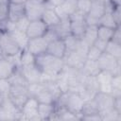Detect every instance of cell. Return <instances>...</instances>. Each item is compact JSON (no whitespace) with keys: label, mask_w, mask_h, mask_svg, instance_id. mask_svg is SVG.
Masks as SVG:
<instances>
[{"label":"cell","mask_w":121,"mask_h":121,"mask_svg":"<svg viewBox=\"0 0 121 121\" xmlns=\"http://www.w3.org/2000/svg\"><path fill=\"white\" fill-rule=\"evenodd\" d=\"M35 63L43 75V81L55 79L64 66L63 59L54 57L47 52L36 56Z\"/></svg>","instance_id":"obj_1"},{"label":"cell","mask_w":121,"mask_h":121,"mask_svg":"<svg viewBox=\"0 0 121 121\" xmlns=\"http://www.w3.org/2000/svg\"><path fill=\"white\" fill-rule=\"evenodd\" d=\"M97 62L101 71H108L112 75L121 74V59L103 52L97 60Z\"/></svg>","instance_id":"obj_2"},{"label":"cell","mask_w":121,"mask_h":121,"mask_svg":"<svg viewBox=\"0 0 121 121\" xmlns=\"http://www.w3.org/2000/svg\"><path fill=\"white\" fill-rule=\"evenodd\" d=\"M106 0H92L89 12L85 15L88 26H98L99 19L105 13Z\"/></svg>","instance_id":"obj_3"},{"label":"cell","mask_w":121,"mask_h":121,"mask_svg":"<svg viewBox=\"0 0 121 121\" xmlns=\"http://www.w3.org/2000/svg\"><path fill=\"white\" fill-rule=\"evenodd\" d=\"M21 110L16 107L9 97H4L0 106V120H21Z\"/></svg>","instance_id":"obj_4"},{"label":"cell","mask_w":121,"mask_h":121,"mask_svg":"<svg viewBox=\"0 0 121 121\" xmlns=\"http://www.w3.org/2000/svg\"><path fill=\"white\" fill-rule=\"evenodd\" d=\"M39 102L36 98L29 96L21 108V120H30V121H41L38 114Z\"/></svg>","instance_id":"obj_5"},{"label":"cell","mask_w":121,"mask_h":121,"mask_svg":"<svg viewBox=\"0 0 121 121\" xmlns=\"http://www.w3.org/2000/svg\"><path fill=\"white\" fill-rule=\"evenodd\" d=\"M0 46L3 50V53L5 57H9V56H14L19 54L22 50L19 48L18 44L16 42L13 40L11 35L6 31L3 30L1 37H0Z\"/></svg>","instance_id":"obj_6"},{"label":"cell","mask_w":121,"mask_h":121,"mask_svg":"<svg viewBox=\"0 0 121 121\" xmlns=\"http://www.w3.org/2000/svg\"><path fill=\"white\" fill-rule=\"evenodd\" d=\"M69 20H70L71 34L74 35L75 37L81 38L88 26L85 20V15L77 10L69 17Z\"/></svg>","instance_id":"obj_7"},{"label":"cell","mask_w":121,"mask_h":121,"mask_svg":"<svg viewBox=\"0 0 121 121\" xmlns=\"http://www.w3.org/2000/svg\"><path fill=\"white\" fill-rule=\"evenodd\" d=\"M84 104V99L81 97V95L78 93L75 92H66V98L64 103V108L68 111L80 115L82 107Z\"/></svg>","instance_id":"obj_8"},{"label":"cell","mask_w":121,"mask_h":121,"mask_svg":"<svg viewBox=\"0 0 121 121\" xmlns=\"http://www.w3.org/2000/svg\"><path fill=\"white\" fill-rule=\"evenodd\" d=\"M44 9H45V2L43 3L34 0H26L25 2L26 16L30 21L41 19Z\"/></svg>","instance_id":"obj_9"},{"label":"cell","mask_w":121,"mask_h":121,"mask_svg":"<svg viewBox=\"0 0 121 121\" xmlns=\"http://www.w3.org/2000/svg\"><path fill=\"white\" fill-rule=\"evenodd\" d=\"M27 87L28 86H11L9 97L13 102V104L20 110L29 97Z\"/></svg>","instance_id":"obj_10"},{"label":"cell","mask_w":121,"mask_h":121,"mask_svg":"<svg viewBox=\"0 0 121 121\" xmlns=\"http://www.w3.org/2000/svg\"><path fill=\"white\" fill-rule=\"evenodd\" d=\"M98 112L100 113V115L102 116L103 114H105L106 112L112 111L113 109V101L114 98L110 95V94H106V93H102V92H98L95 97H94Z\"/></svg>","instance_id":"obj_11"},{"label":"cell","mask_w":121,"mask_h":121,"mask_svg":"<svg viewBox=\"0 0 121 121\" xmlns=\"http://www.w3.org/2000/svg\"><path fill=\"white\" fill-rule=\"evenodd\" d=\"M22 74L27 80V82L30 83H38L43 81V75L41 72V70L38 68L36 63L27 65V66H22L20 67Z\"/></svg>","instance_id":"obj_12"},{"label":"cell","mask_w":121,"mask_h":121,"mask_svg":"<svg viewBox=\"0 0 121 121\" xmlns=\"http://www.w3.org/2000/svg\"><path fill=\"white\" fill-rule=\"evenodd\" d=\"M47 45H48V43L45 41L43 37L30 38L28 41L26 49L36 57L45 53L47 50Z\"/></svg>","instance_id":"obj_13"},{"label":"cell","mask_w":121,"mask_h":121,"mask_svg":"<svg viewBox=\"0 0 121 121\" xmlns=\"http://www.w3.org/2000/svg\"><path fill=\"white\" fill-rule=\"evenodd\" d=\"M47 26L43 22L42 19L38 20H33L30 21L27 28H26V35L28 38H38V37H43L44 33L47 30Z\"/></svg>","instance_id":"obj_14"},{"label":"cell","mask_w":121,"mask_h":121,"mask_svg":"<svg viewBox=\"0 0 121 121\" xmlns=\"http://www.w3.org/2000/svg\"><path fill=\"white\" fill-rule=\"evenodd\" d=\"M55 10L60 19L68 18L78 10L77 0H64L61 5L55 8Z\"/></svg>","instance_id":"obj_15"},{"label":"cell","mask_w":121,"mask_h":121,"mask_svg":"<svg viewBox=\"0 0 121 121\" xmlns=\"http://www.w3.org/2000/svg\"><path fill=\"white\" fill-rule=\"evenodd\" d=\"M25 16H26L25 3L9 2V15H8L9 21L14 23Z\"/></svg>","instance_id":"obj_16"},{"label":"cell","mask_w":121,"mask_h":121,"mask_svg":"<svg viewBox=\"0 0 121 121\" xmlns=\"http://www.w3.org/2000/svg\"><path fill=\"white\" fill-rule=\"evenodd\" d=\"M112 74L108 71H100L95 77L98 83L99 92L110 94L112 90Z\"/></svg>","instance_id":"obj_17"},{"label":"cell","mask_w":121,"mask_h":121,"mask_svg":"<svg viewBox=\"0 0 121 121\" xmlns=\"http://www.w3.org/2000/svg\"><path fill=\"white\" fill-rule=\"evenodd\" d=\"M46 52L54 57L63 59L66 53V47L63 39H57L48 43Z\"/></svg>","instance_id":"obj_18"},{"label":"cell","mask_w":121,"mask_h":121,"mask_svg":"<svg viewBox=\"0 0 121 121\" xmlns=\"http://www.w3.org/2000/svg\"><path fill=\"white\" fill-rule=\"evenodd\" d=\"M17 66L9 58L5 57L0 60V78H9L17 69Z\"/></svg>","instance_id":"obj_19"},{"label":"cell","mask_w":121,"mask_h":121,"mask_svg":"<svg viewBox=\"0 0 121 121\" xmlns=\"http://www.w3.org/2000/svg\"><path fill=\"white\" fill-rule=\"evenodd\" d=\"M41 19L47 26V27H54L60 21V18L57 14L54 8H45Z\"/></svg>","instance_id":"obj_20"},{"label":"cell","mask_w":121,"mask_h":121,"mask_svg":"<svg viewBox=\"0 0 121 121\" xmlns=\"http://www.w3.org/2000/svg\"><path fill=\"white\" fill-rule=\"evenodd\" d=\"M9 33L11 35V37L16 42V43L18 44V46H19V48L21 50L26 49V46H27L29 38L26 35V31H21V30H18V29L14 28L11 31H9Z\"/></svg>","instance_id":"obj_21"},{"label":"cell","mask_w":121,"mask_h":121,"mask_svg":"<svg viewBox=\"0 0 121 121\" xmlns=\"http://www.w3.org/2000/svg\"><path fill=\"white\" fill-rule=\"evenodd\" d=\"M53 28L56 31V33L58 34L59 38H60V39H64L67 36L71 35V28H70V20H69V17L68 18H62V19H60V21L59 22V24L57 26H55Z\"/></svg>","instance_id":"obj_22"},{"label":"cell","mask_w":121,"mask_h":121,"mask_svg":"<svg viewBox=\"0 0 121 121\" xmlns=\"http://www.w3.org/2000/svg\"><path fill=\"white\" fill-rule=\"evenodd\" d=\"M54 103H39L38 114L41 120H49L51 115L55 112Z\"/></svg>","instance_id":"obj_23"},{"label":"cell","mask_w":121,"mask_h":121,"mask_svg":"<svg viewBox=\"0 0 121 121\" xmlns=\"http://www.w3.org/2000/svg\"><path fill=\"white\" fill-rule=\"evenodd\" d=\"M97 26H87L82 37L80 38L87 45H93L97 39Z\"/></svg>","instance_id":"obj_24"},{"label":"cell","mask_w":121,"mask_h":121,"mask_svg":"<svg viewBox=\"0 0 121 121\" xmlns=\"http://www.w3.org/2000/svg\"><path fill=\"white\" fill-rule=\"evenodd\" d=\"M80 70L85 76H96L101 71L97 60H91L87 59Z\"/></svg>","instance_id":"obj_25"},{"label":"cell","mask_w":121,"mask_h":121,"mask_svg":"<svg viewBox=\"0 0 121 121\" xmlns=\"http://www.w3.org/2000/svg\"><path fill=\"white\" fill-rule=\"evenodd\" d=\"M8 79L11 84V86H28L29 84L26 79V78L24 77V75L22 74L20 67L17 68Z\"/></svg>","instance_id":"obj_26"},{"label":"cell","mask_w":121,"mask_h":121,"mask_svg":"<svg viewBox=\"0 0 121 121\" xmlns=\"http://www.w3.org/2000/svg\"><path fill=\"white\" fill-rule=\"evenodd\" d=\"M110 95L115 98L121 96V74L113 75L112 79V90Z\"/></svg>","instance_id":"obj_27"},{"label":"cell","mask_w":121,"mask_h":121,"mask_svg":"<svg viewBox=\"0 0 121 121\" xmlns=\"http://www.w3.org/2000/svg\"><path fill=\"white\" fill-rule=\"evenodd\" d=\"M95 113H99L95 99L93 98L91 100L84 101V104L80 112V117L82 115H89V114H95Z\"/></svg>","instance_id":"obj_28"},{"label":"cell","mask_w":121,"mask_h":121,"mask_svg":"<svg viewBox=\"0 0 121 121\" xmlns=\"http://www.w3.org/2000/svg\"><path fill=\"white\" fill-rule=\"evenodd\" d=\"M105 53H108L117 59H121V43H115L112 40H110L107 43V46L105 48Z\"/></svg>","instance_id":"obj_29"},{"label":"cell","mask_w":121,"mask_h":121,"mask_svg":"<svg viewBox=\"0 0 121 121\" xmlns=\"http://www.w3.org/2000/svg\"><path fill=\"white\" fill-rule=\"evenodd\" d=\"M35 60H36V57L32 53H30L27 49L22 50L20 54V67L34 64Z\"/></svg>","instance_id":"obj_30"},{"label":"cell","mask_w":121,"mask_h":121,"mask_svg":"<svg viewBox=\"0 0 121 121\" xmlns=\"http://www.w3.org/2000/svg\"><path fill=\"white\" fill-rule=\"evenodd\" d=\"M115 28H111L103 26H97V39L109 42L112 38V34Z\"/></svg>","instance_id":"obj_31"},{"label":"cell","mask_w":121,"mask_h":121,"mask_svg":"<svg viewBox=\"0 0 121 121\" xmlns=\"http://www.w3.org/2000/svg\"><path fill=\"white\" fill-rule=\"evenodd\" d=\"M98 26H107V27H111V28H116L117 26H120L115 23V21L112 15V12H105L99 19Z\"/></svg>","instance_id":"obj_32"},{"label":"cell","mask_w":121,"mask_h":121,"mask_svg":"<svg viewBox=\"0 0 121 121\" xmlns=\"http://www.w3.org/2000/svg\"><path fill=\"white\" fill-rule=\"evenodd\" d=\"M79 40H80V38L75 37L72 34L69 35V36H67L66 38H64L63 41H64L65 47H66V53L76 50L77 47H78V43H79Z\"/></svg>","instance_id":"obj_33"},{"label":"cell","mask_w":121,"mask_h":121,"mask_svg":"<svg viewBox=\"0 0 121 121\" xmlns=\"http://www.w3.org/2000/svg\"><path fill=\"white\" fill-rule=\"evenodd\" d=\"M55 81H56V83L58 84V86L60 87V91H61L62 93L69 91L68 78H67V76L65 75V73L62 72V70H61V72L56 77Z\"/></svg>","instance_id":"obj_34"},{"label":"cell","mask_w":121,"mask_h":121,"mask_svg":"<svg viewBox=\"0 0 121 121\" xmlns=\"http://www.w3.org/2000/svg\"><path fill=\"white\" fill-rule=\"evenodd\" d=\"M102 53L103 52L101 50H99L97 47H95V45H90L88 47V50H87L86 59L91 60H97Z\"/></svg>","instance_id":"obj_35"},{"label":"cell","mask_w":121,"mask_h":121,"mask_svg":"<svg viewBox=\"0 0 121 121\" xmlns=\"http://www.w3.org/2000/svg\"><path fill=\"white\" fill-rule=\"evenodd\" d=\"M102 121H121V112L112 109L101 116Z\"/></svg>","instance_id":"obj_36"},{"label":"cell","mask_w":121,"mask_h":121,"mask_svg":"<svg viewBox=\"0 0 121 121\" xmlns=\"http://www.w3.org/2000/svg\"><path fill=\"white\" fill-rule=\"evenodd\" d=\"M92 0H77V8L78 11L86 15L91 8Z\"/></svg>","instance_id":"obj_37"},{"label":"cell","mask_w":121,"mask_h":121,"mask_svg":"<svg viewBox=\"0 0 121 121\" xmlns=\"http://www.w3.org/2000/svg\"><path fill=\"white\" fill-rule=\"evenodd\" d=\"M11 89V84L9 83L8 78H0V94L4 97H8L9 95Z\"/></svg>","instance_id":"obj_38"},{"label":"cell","mask_w":121,"mask_h":121,"mask_svg":"<svg viewBox=\"0 0 121 121\" xmlns=\"http://www.w3.org/2000/svg\"><path fill=\"white\" fill-rule=\"evenodd\" d=\"M29 23H30V20L26 16H25V17L19 19L18 21L14 22V26H15V28L18 29V30L26 31V28H27Z\"/></svg>","instance_id":"obj_39"},{"label":"cell","mask_w":121,"mask_h":121,"mask_svg":"<svg viewBox=\"0 0 121 121\" xmlns=\"http://www.w3.org/2000/svg\"><path fill=\"white\" fill-rule=\"evenodd\" d=\"M8 15H9V2L0 3V22L7 21Z\"/></svg>","instance_id":"obj_40"},{"label":"cell","mask_w":121,"mask_h":121,"mask_svg":"<svg viewBox=\"0 0 121 121\" xmlns=\"http://www.w3.org/2000/svg\"><path fill=\"white\" fill-rule=\"evenodd\" d=\"M43 37L45 39V41L47 43H50V42H52L54 40H57V39H60V38H59L58 34L56 33V31L54 30L53 27H48L46 32L44 33V35Z\"/></svg>","instance_id":"obj_41"},{"label":"cell","mask_w":121,"mask_h":121,"mask_svg":"<svg viewBox=\"0 0 121 121\" xmlns=\"http://www.w3.org/2000/svg\"><path fill=\"white\" fill-rule=\"evenodd\" d=\"M112 15L115 21V23L120 26V22H121V11H120V6H116L113 10L112 11Z\"/></svg>","instance_id":"obj_42"},{"label":"cell","mask_w":121,"mask_h":121,"mask_svg":"<svg viewBox=\"0 0 121 121\" xmlns=\"http://www.w3.org/2000/svg\"><path fill=\"white\" fill-rule=\"evenodd\" d=\"M80 120H87V121H102L100 113H95V114H89V115H82L80 117Z\"/></svg>","instance_id":"obj_43"},{"label":"cell","mask_w":121,"mask_h":121,"mask_svg":"<svg viewBox=\"0 0 121 121\" xmlns=\"http://www.w3.org/2000/svg\"><path fill=\"white\" fill-rule=\"evenodd\" d=\"M107 43H108V42H106V41H103V40H100V39H96L93 45H95L99 50H101L102 52H104L105 51V48L107 46Z\"/></svg>","instance_id":"obj_44"},{"label":"cell","mask_w":121,"mask_h":121,"mask_svg":"<svg viewBox=\"0 0 121 121\" xmlns=\"http://www.w3.org/2000/svg\"><path fill=\"white\" fill-rule=\"evenodd\" d=\"M64 0H46L45 1V8H56L63 3Z\"/></svg>","instance_id":"obj_45"},{"label":"cell","mask_w":121,"mask_h":121,"mask_svg":"<svg viewBox=\"0 0 121 121\" xmlns=\"http://www.w3.org/2000/svg\"><path fill=\"white\" fill-rule=\"evenodd\" d=\"M112 41L115 42V43H121V34H120V26H117L114 31H113V34H112Z\"/></svg>","instance_id":"obj_46"},{"label":"cell","mask_w":121,"mask_h":121,"mask_svg":"<svg viewBox=\"0 0 121 121\" xmlns=\"http://www.w3.org/2000/svg\"><path fill=\"white\" fill-rule=\"evenodd\" d=\"M113 109L116 110L117 112H121V96L114 98V101H113Z\"/></svg>","instance_id":"obj_47"},{"label":"cell","mask_w":121,"mask_h":121,"mask_svg":"<svg viewBox=\"0 0 121 121\" xmlns=\"http://www.w3.org/2000/svg\"><path fill=\"white\" fill-rule=\"evenodd\" d=\"M115 6H120V3H121V0H111Z\"/></svg>","instance_id":"obj_48"},{"label":"cell","mask_w":121,"mask_h":121,"mask_svg":"<svg viewBox=\"0 0 121 121\" xmlns=\"http://www.w3.org/2000/svg\"><path fill=\"white\" fill-rule=\"evenodd\" d=\"M9 2H16V3H25L26 0H9Z\"/></svg>","instance_id":"obj_49"},{"label":"cell","mask_w":121,"mask_h":121,"mask_svg":"<svg viewBox=\"0 0 121 121\" xmlns=\"http://www.w3.org/2000/svg\"><path fill=\"white\" fill-rule=\"evenodd\" d=\"M3 58H5V55H4L3 50H2V48H1V46H0V60L3 59Z\"/></svg>","instance_id":"obj_50"},{"label":"cell","mask_w":121,"mask_h":121,"mask_svg":"<svg viewBox=\"0 0 121 121\" xmlns=\"http://www.w3.org/2000/svg\"><path fill=\"white\" fill-rule=\"evenodd\" d=\"M3 99H4V96L0 94V106H1V104H2V102H3Z\"/></svg>","instance_id":"obj_51"},{"label":"cell","mask_w":121,"mask_h":121,"mask_svg":"<svg viewBox=\"0 0 121 121\" xmlns=\"http://www.w3.org/2000/svg\"><path fill=\"white\" fill-rule=\"evenodd\" d=\"M34 1H38V2H43V3H44L46 0H34Z\"/></svg>","instance_id":"obj_52"},{"label":"cell","mask_w":121,"mask_h":121,"mask_svg":"<svg viewBox=\"0 0 121 121\" xmlns=\"http://www.w3.org/2000/svg\"><path fill=\"white\" fill-rule=\"evenodd\" d=\"M3 30H4V29H2V28H0V37H1V34H2V32H3Z\"/></svg>","instance_id":"obj_53"}]
</instances>
